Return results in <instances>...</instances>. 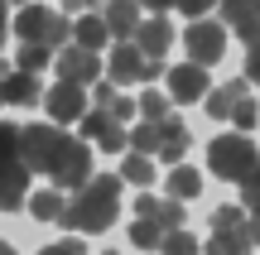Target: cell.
Masks as SVG:
<instances>
[{"mask_svg":"<svg viewBox=\"0 0 260 255\" xmlns=\"http://www.w3.org/2000/svg\"><path fill=\"white\" fill-rule=\"evenodd\" d=\"M10 5H24V0H10Z\"/></svg>","mask_w":260,"mask_h":255,"instance_id":"cell-44","label":"cell"},{"mask_svg":"<svg viewBox=\"0 0 260 255\" xmlns=\"http://www.w3.org/2000/svg\"><path fill=\"white\" fill-rule=\"evenodd\" d=\"M0 255H15V246H10V241H0Z\"/></svg>","mask_w":260,"mask_h":255,"instance_id":"cell-43","label":"cell"},{"mask_svg":"<svg viewBox=\"0 0 260 255\" xmlns=\"http://www.w3.org/2000/svg\"><path fill=\"white\" fill-rule=\"evenodd\" d=\"M44 255H87V246L82 241H58V246H48Z\"/></svg>","mask_w":260,"mask_h":255,"instance_id":"cell-36","label":"cell"},{"mask_svg":"<svg viewBox=\"0 0 260 255\" xmlns=\"http://www.w3.org/2000/svg\"><path fill=\"white\" fill-rule=\"evenodd\" d=\"M135 5H145V10H154V15H164V10H174V0H135Z\"/></svg>","mask_w":260,"mask_h":255,"instance_id":"cell-39","label":"cell"},{"mask_svg":"<svg viewBox=\"0 0 260 255\" xmlns=\"http://www.w3.org/2000/svg\"><path fill=\"white\" fill-rule=\"evenodd\" d=\"M5 34H10V0H0V48H5Z\"/></svg>","mask_w":260,"mask_h":255,"instance_id":"cell-37","label":"cell"},{"mask_svg":"<svg viewBox=\"0 0 260 255\" xmlns=\"http://www.w3.org/2000/svg\"><path fill=\"white\" fill-rule=\"evenodd\" d=\"M121 183H135V188H149V183H154V164H149V154H125Z\"/></svg>","mask_w":260,"mask_h":255,"instance_id":"cell-23","label":"cell"},{"mask_svg":"<svg viewBox=\"0 0 260 255\" xmlns=\"http://www.w3.org/2000/svg\"><path fill=\"white\" fill-rule=\"evenodd\" d=\"M106 77H111L116 87H130L145 77V53H140L130 39H121V44L111 48V58H106Z\"/></svg>","mask_w":260,"mask_h":255,"instance_id":"cell-13","label":"cell"},{"mask_svg":"<svg viewBox=\"0 0 260 255\" xmlns=\"http://www.w3.org/2000/svg\"><path fill=\"white\" fill-rule=\"evenodd\" d=\"M207 255H251V231H246L241 207H217L212 212V241L203 246Z\"/></svg>","mask_w":260,"mask_h":255,"instance_id":"cell-5","label":"cell"},{"mask_svg":"<svg viewBox=\"0 0 260 255\" xmlns=\"http://www.w3.org/2000/svg\"><path fill=\"white\" fill-rule=\"evenodd\" d=\"M169 106H174V101H169L164 92H145L135 111H140V121H159V116H169Z\"/></svg>","mask_w":260,"mask_h":255,"instance_id":"cell-29","label":"cell"},{"mask_svg":"<svg viewBox=\"0 0 260 255\" xmlns=\"http://www.w3.org/2000/svg\"><path fill=\"white\" fill-rule=\"evenodd\" d=\"M125 150H135V154H154V150H159V125H154V121H140L135 130L125 135Z\"/></svg>","mask_w":260,"mask_h":255,"instance_id":"cell-24","label":"cell"},{"mask_svg":"<svg viewBox=\"0 0 260 255\" xmlns=\"http://www.w3.org/2000/svg\"><path fill=\"white\" fill-rule=\"evenodd\" d=\"M106 255H116V250H106Z\"/></svg>","mask_w":260,"mask_h":255,"instance_id":"cell-45","label":"cell"},{"mask_svg":"<svg viewBox=\"0 0 260 255\" xmlns=\"http://www.w3.org/2000/svg\"><path fill=\"white\" fill-rule=\"evenodd\" d=\"M39 96H44V87H39V72L5 67V106H34Z\"/></svg>","mask_w":260,"mask_h":255,"instance_id":"cell-17","label":"cell"},{"mask_svg":"<svg viewBox=\"0 0 260 255\" xmlns=\"http://www.w3.org/2000/svg\"><path fill=\"white\" fill-rule=\"evenodd\" d=\"M68 10H87V5H96V0H63Z\"/></svg>","mask_w":260,"mask_h":255,"instance_id":"cell-41","label":"cell"},{"mask_svg":"<svg viewBox=\"0 0 260 255\" xmlns=\"http://www.w3.org/2000/svg\"><path fill=\"white\" fill-rule=\"evenodd\" d=\"M53 63H58V77H63V82H77V87H92L96 72H102V58H96L92 48H77V44L53 48Z\"/></svg>","mask_w":260,"mask_h":255,"instance_id":"cell-7","label":"cell"},{"mask_svg":"<svg viewBox=\"0 0 260 255\" xmlns=\"http://www.w3.org/2000/svg\"><path fill=\"white\" fill-rule=\"evenodd\" d=\"M39 101L48 106V121H58V125H68V121H77V116L87 111V87H77V82H63L58 77L53 87H48Z\"/></svg>","mask_w":260,"mask_h":255,"instance_id":"cell-9","label":"cell"},{"mask_svg":"<svg viewBox=\"0 0 260 255\" xmlns=\"http://www.w3.org/2000/svg\"><path fill=\"white\" fill-rule=\"evenodd\" d=\"M246 82L260 87V39H251V44H246Z\"/></svg>","mask_w":260,"mask_h":255,"instance_id":"cell-34","label":"cell"},{"mask_svg":"<svg viewBox=\"0 0 260 255\" xmlns=\"http://www.w3.org/2000/svg\"><path fill=\"white\" fill-rule=\"evenodd\" d=\"M19 150V125H10V121H0V159H10V154Z\"/></svg>","mask_w":260,"mask_h":255,"instance_id":"cell-32","label":"cell"},{"mask_svg":"<svg viewBox=\"0 0 260 255\" xmlns=\"http://www.w3.org/2000/svg\"><path fill=\"white\" fill-rule=\"evenodd\" d=\"M68 140H73V135H63L58 121H39V125H24V130H19V150L15 154L24 159L29 173H53V164L63 159Z\"/></svg>","mask_w":260,"mask_h":255,"instance_id":"cell-3","label":"cell"},{"mask_svg":"<svg viewBox=\"0 0 260 255\" xmlns=\"http://www.w3.org/2000/svg\"><path fill=\"white\" fill-rule=\"evenodd\" d=\"M121 217V178H87L82 188H73V202H63V227L77 231H106Z\"/></svg>","mask_w":260,"mask_h":255,"instance_id":"cell-1","label":"cell"},{"mask_svg":"<svg viewBox=\"0 0 260 255\" xmlns=\"http://www.w3.org/2000/svg\"><path fill=\"white\" fill-rule=\"evenodd\" d=\"M29 178H34V173L24 169V159H19V154L0 159V212H19V207H24Z\"/></svg>","mask_w":260,"mask_h":255,"instance_id":"cell-10","label":"cell"},{"mask_svg":"<svg viewBox=\"0 0 260 255\" xmlns=\"http://www.w3.org/2000/svg\"><path fill=\"white\" fill-rule=\"evenodd\" d=\"M203 193V173L188 169V164H169V198H198Z\"/></svg>","mask_w":260,"mask_h":255,"instance_id":"cell-22","label":"cell"},{"mask_svg":"<svg viewBox=\"0 0 260 255\" xmlns=\"http://www.w3.org/2000/svg\"><path fill=\"white\" fill-rule=\"evenodd\" d=\"M217 5H222L226 29H236L246 44H251V39H260V0H217Z\"/></svg>","mask_w":260,"mask_h":255,"instance_id":"cell-15","label":"cell"},{"mask_svg":"<svg viewBox=\"0 0 260 255\" xmlns=\"http://www.w3.org/2000/svg\"><path fill=\"white\" fill-rule=\"evenodd\" d=\"M63 188H39V193H29V198H24V207L29 212H34V217L39 222H58V217H63Z\"/></svg>","mask_w":260,"mask_h":255,"instance_id":"cell-21","label":"cell"},{"mask_svg":"<svg viewBox=\"0 0 260 255\" xmlns=\"http://www.w3.org/2000/svg\"><path fill=\"white\" fill-rule=\"evenodd\" d=\"M48 63H53V48L48 44H19V67L24 72H44Z\"/></svg>","mask_w":260,"mask_h":255,"instance_id":"cell-28","label":"cell"},{"mask_svg":"<svg viewBox=\"0 0 260 255\" xmlns=\"http://www.w3.org/2000/svg\"><path fill=\"white\" fill-rule=\"evenodd\" d=\"M246 231H251V246H260V212H251V217H246Z\"/></svg>","mask_w":260,"mask_h":255,"instance_id":"cell-38","label":"cell"},{"mask_svg":"<svg viewBox=\"0 0 260 255\" xmlns=\"http://www.w3.org/2000/svg\"><path fill=\"white\" fill-rule=\"evenodd\" d=\"M174 5H178V10H183V15H188V19H198V15H207V10H212V5H217V0H174Z\"/></svg>","mask_w":260,"mask_h":255,"instance_id":"cell-35","label":"cell"},{"mask_svg":"<svg viewBox=\"0 0 260 255\" xmlns=\"http://www.w3.org/2000/svg\"><path fill=\"white\" fill-rule=\"evenodd\" d=\"M106 116H111V121H121V125H125V121H135V101H125V96L116 92V96H111V106H106Z\"/></svg>","mask_w":260,"mask_h":255,"instance_id":"cell-33","label":"cell"},{"mask_svg":"<svg viewBox=\"0 0 260 255\" xmlns=\"http://www.w3.org/2000/svg\"><path fill=\"white\" fill-rule=\"evenodd\" d=\"M246 92H251V82H246V77H236V82L217 87V92H203V96H207V116H212V121H226V116H232V106L241 101Z\"/></svg>","mask_w":260,"mask_h":255,"instance_id":"cell-19","label":"cell"},{"mask_svg":"<svg viewBox=\"0 0 260 255\" xmlns=\"http://www.w3.org/2000/svg\"><path fill=\"white\" fill-rule=\"evenodd\" d=\"M39 255H44V250H39Z\"/></svg>","mask_w":260,"mask_h":255,"instance_id":"cell-46","label":"cell"},{"mask_svg":"<svg viewBox=\"0 0 260 255\" xmlns=\"http://www.w3.org/2000/svg\"><path fill=\"white\" fill-rule=\"evenodd\" d=\"M164 77H169V101H178V106H193V101H203V92H207V72H203L198 63L164 67Z\"/></svg>","mask_w":260,"mask_h":255,"instance_id":"cell-11","label":"cell"},{"mask_svg":"<svg viewBox=\"0 0 260 255\" xmlns=\"http://www.w3.org/2000/svg\"><path fill=\"white\" fill-rule=\"evenodd\" d=\"M0 106H5V67H0Z\"/></svg>","mask_w":260,"mask_h":255,"instance_id":"cell-42","label":"cell"},{"mask_svg":"<svg viewBox=\"0 0 260 255\" xmlns=\"http://www.w3.org/2000/svg\"><path fill=\"white\" fill-rule=\"evenodd\" d=\"M241 198H246V207H251V212H260V164L241 178Z\"/></svg>","mask_w":260,"mask_h":255,"instance_id":"cell-31","label":"cell"},{"mask_svg":"<svg viewBox=\"0 0 260 255\" xmlns=\"http://www.w3.org/2000/svg\"><path fill=\"white\" fill-rule=\"evenodd\" d=\"M159 236H164V227H159L154 217H140L135 227H130V241H135V250H159Z\"/></svg>","mask_w":260,"mask_h":255,"instance_id":"cell-26","label":"cell"},{"mask_svg":"<svg viewBox=\"0 0 260 255\" xmlns=\"http://www.w3.org/2000/svg\"><path fill=\"white\" fill-rule=\"evenodd\" d=\"M77 121H82V140H96L102 150H111V154H116V150H125V125H121V121H111L106 111H82Z\"/></svg>","mask_w":260,"mask_h":255,"instance_id":"cell-14","label":"cell"},{"mask_svg":"<svg viewBox=\"0 0 260 255\" xmlns=\"http://www.w3.org/2000/svg\"><path fill=\"white\" fill-rule=\"evenodd\" d=\"M159 250H164V255H198V241L188 236L183 227H169L164 236H159Z\"/></svg>","mask_w":260,"mask_h":255,"instance_id":"cell-27","label":"cell"},{"mask_svg":"<svg viewBox=\"0 0 260 255\" xmlns=\"http://www.w3.org/2000/svg\"><path fill=\"white\" fill-rule=\"evenodd\" d=\"M255 116H260V106L251 101V96H241V101L232 106V116H226V121H236V130H251V125H255Z\"/></svg>","mask_w":260,"mask_h":255,"instance_id":"cell-30","label":"cell"},{"mask_svg":"<svg viewBox=\"0 0 260 255\" xmlns=\"http://www.w3.org/2000/svg\"><path fill=\"white\" fill-rule=\"evenodd\" d=\"M15 34L19 44H48V48H63L68 39H73V19H63L58 10L48 5H34V0H24L15 15Z\"/></svg>","mask_w":260,"mask_h":255,"instance_id":"cell-4","label":"cell"},{"mask_svg":"<svg viewBox=\"0 0 260 255\" xmlns=\"http://www.w3.org/2000/svg\"><path fill=\"white\" fill-rule=\"evenodd\" d=\"M106 24H102V15H82V19H73V44L77 48H92V53H102L106 48Z\"/></svg>","mask_w":260,"mask_h":255,"instance_id":"cell-20","label":"cell"},{"mask_svg":"<svg viewBox=\"0 0 260 255\" xmlns=\"http://www.w3.org/2000/svg\"><path fill=\"white\" fill-rule=\"evenodd\" d=\"M130 44H135L145 58H164L169 48H174V24H169L164 15L140 19V24H135V34H130Z\"/></svg>","mask_w":260,"mask_h":255,"instance_id":"cell-12","label":"cell"},{"mask_svg":"<svg viewBox=\"0 0 260 255\" xmlns=\"http://www.w3.org/2000/svg\"><path fill=\"white\" fill-rule=\"evenodd\" d=\"M260 164V150L251 144V130H232V135H217L207 144V169L212 178H226V183H241Z\"/></svg>","mask_w":260,"mask_h":255,"instance_id":"cell-2","label":"cell"},{"mask_svg":"<svg viewBox=\"0 0 260 255\" xmlns=\"http://www.w3.org/2000/svg\"><path fill=\"white\" fill-rule=\"evenodd\" d=\"M53 188H82L87 178H92V150H87V140H68L63 159L53 164Z\"/></svg>","mask_w":260,"mask_h":255,"instance_id":"cell-8","label":"cell"},{"mask_svg":"<svg viewBox=\"0 0 260 255\" xmlns=\"http://www.w3.org/2000/svg\"><path fill=\"white\" fill-rule=\"evenodd\" d=\"M149 202H154V198H149V193H140V198H135V217H149Z\"/></svg>","mask_w":260,"mask_h":255,"instance_id":"cell-40","label":"cell"},{"mask_svg":"<svg viewBox=\"0 0 260 255\" xmlns=\"http://www.w3.org/2000/svg\"><path fill=\"white\" fill-rule=\"evenodd\" d=\"M183 48H188V63L212 67V63H222V53H226V29L212 24L207 15H198L193 24L183 29Z\"/></svg>","mask_w":260,"mask_h":255,"instance_id":"cell-6","label":"cell"},{"mask_svg":"<svg viewBox=\"0 0 260 255\" xmlns=\"http://www.w3.org/2000/svg\"><path fill=\"white\" fill-rule=\"evenodd\" d=\"M102 24H106V34L130 39V34H135V24H140V5H135V0H106Z\"/></svg>","mask_w":260,"mask_h":255,"instance_id":"cell-18","label":"cell"},{"mask_svg":"<svg viewBox=\"0 0 260 255\" xmlns=\"http://www.w3.org/2000/svg\"><path fill=\"white\" fill-rule=\"evenodd\" d=\"M159 159H164V164H178V159H183V150H188V125L183 121H178V116H159Z\"/></svg>","mask_w":260,"mask_h":255,"instance_id":"cell-16","label":"cell"},{"mask_svg":"<svg viewBox=\"0 0 260 255\" xmlns=\"http://www.w3.org/2000/svg\"><path fill=\"white\" fill-rule=\"evenodd\" d=\"M149 217H154L164 231L169 227H183V198H164V202L154 198V202H149Z\"/></svg>","mask_w":260,"mask_h":255,"instance_id":"cell-25","label":"cell"}]
</instances>
